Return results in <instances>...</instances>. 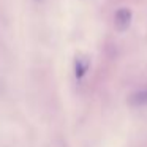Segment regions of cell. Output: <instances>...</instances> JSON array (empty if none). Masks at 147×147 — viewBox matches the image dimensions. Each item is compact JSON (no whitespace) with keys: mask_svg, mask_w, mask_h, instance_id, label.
<instances>
[{"mask_svg":"<svg viewBox=\"0 0 147 147\" xmlns=\"http://www.w3.org/2000/svg\"><path fill=\"white\" fill-rule=\"evenodd\" d=\"M114 24L119 32H123L131 24V11L128 8H120L114 16Z\"/></svg>","mask_w":147,"mask_h":147,"instance_id":"1","label":"cell"},{"mask_svg":"<svg viewBox=\"0 0 147 147\" xmlns=\"http://www.w3.org/2000/svg\"><path fill=\"white\" fill-rule=\"evenodd\" d=\"M87 67H89L87 59H81V57L76 59V62H74V71H76V78H78V79H81V78L86 74Z\"/></svg>","mask_w":147,"mask_h":147,"instance_id":"2","label":"cell"},{"mask_svg":"<svg viewBox=\"0 0 147 147\" xmlns=\"http://www.w3.org/2000/svg\"><path fill=\"white\" fill-rule=\"evenodd\" d=\"M130 103H131V105H136V106L147 105V90H144V92H139V93H136V95H131Z\"/></svg>","mask_w":147,"mask_h":147,"instance_id":"3","label":"cell"},{"mask_svg":"<svg viewBox=\"0 0 147 147\" xmlns=\"http://www.w3.org/2000/svg\"><path fill=\"white\" fill-rule=\"evenodd\" d=\"M35 2H41V0H35Z\"/></svg>","mask_w":147,"mask_h":147,"instance_id":"4","label":"cell"}]
</instances>
